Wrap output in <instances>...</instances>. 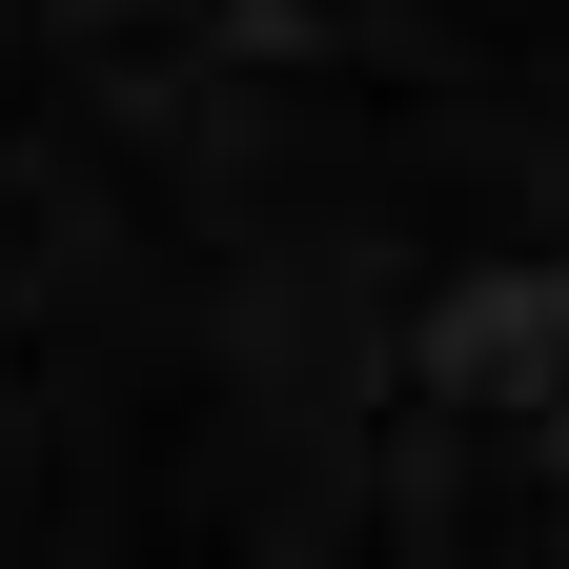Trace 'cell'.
<instances>
[{
	"mask_svg": "<svg viewBox=\"0 0 569 569\" xmlns=\"http://www.w3.org/2000/svg\"><path fill=\"white\" fill-rule=\"evenodd\" d=\"M0 569H569V0H0Z\"/></svg>",
	"mask_w": 569,
	"mask_h": 569,
	"instance_id": "6da1fadb",
	"label": "cell"
}]
</instances>
